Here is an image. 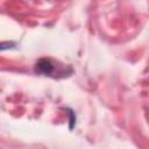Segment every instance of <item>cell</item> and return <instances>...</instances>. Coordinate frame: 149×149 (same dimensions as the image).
Returning <instances> with one entry per match:
<instances>
[{
	"label": "cell",
	"instance_id": "1",
	"mask_svg": "<svg viewBox=\"0 0 149 149\" xmlns=\"http://www.w3.org/2000/svg\"><path fill=\"white\" fill-rule=\"evenodd\" d=\"M55 70V65L48 58H41L35 66V71L42 74H51Z\"/></svg>",
	"mask_w": 149,
	"mask_h": 149
}]
</instances>
